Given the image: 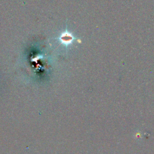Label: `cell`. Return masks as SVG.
<instances>
[{
  "label": "cell",
  "mask_w": 154,
  "mask_h": 154,
  "mask_svg": "<svg viewBox=\"0 0 154 154\" xmlns=\"http://www.w3.org/2000/svg\"><path fill=\"white\" fill-rule=\"evenodd\" d=\"M58 39L60 42L66 46H68L69 45H70L73 41L74 40L75 38L73 36L67 31L66 29L64 32H62L61 34L58 37Z\"/></svg>",
  "instance_id": "cell-1"
}]
</instances>
